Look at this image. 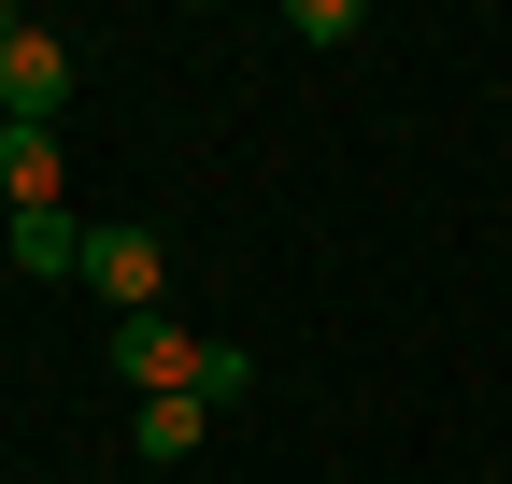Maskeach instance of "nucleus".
Masks as SVG:
<instances>
[{"label": "nucleus", "mask_w": 512, "mask_h": 484, "mask_svg": "<svg viewBox=\"0 0 512 484\" xmlns=\"http://www.w3.org/2000/svg\"><path fill=\"white\" fill-rule=\"evenodd\" d=\"M157 285H171V257H157V228H86V299L100 314H157Z\"/></svg>", "instance_id": "nucleus-1"}, {"label": "nucleus", "mask_w": 512, "mask_h": 484, "mask_svg": "<svg viewBox=\"0 0 512 484\" xmlns=\"http://www.w3.org/2000/svg\"><path fill=\"white\" fill-rule=\"evenodd\" d=\"M57 100H72V43L15 29V43H0V114H15V129H57Z\"/></svg>", "instance_id": "nucleus-2"}, {"label": "nucleus", "mask_w": 512, "mask_h": 484, "mask_svg": "<svg viewBox=\"0 0 512 484\" xmlns=\"http://www.w3.org/2000/svg\"><path fill=\"white\" fill-rule=\"evenodd\" d=\"M185 371H200V342H185L171 314H114V385H157V399H185Z\"/></svg>", "instance_id": "nucleus-3"}, {"label": "nucleus", "mask_w": 512, "mask_h": 484, "mask_svg": "<svg viewBox=\"0 0 512 484\" xmlns=\"http://www.w3.org/2000/svg\"><path fill=\"white\" fill-rule=\"evenodd\" d=\"M57 129H0V186H15V214H57Z\"/></svg>", "instance_id": "nucleus-4"}, {"label": "nucleus", "mask_w": 512, "mask_h": 484, "mask_svg": "<svg viewBox=\"0 0 512 484\" xmlns=\"http://www.w3.org/2000/svg\"><path fill=\"white\" fill-rule=\"evenodd\" d=\"M15 271H86V228H72V200H57V214H15Z\"/></svg>", "instance_id": "nucleus-5"}, {"label": "nucleus", "mask_w": 512, "mask_h": 484, "mask_svg": "<svg viewBox=\"0 0 512 484\" xmlns=\"http://www.w3.org/2000/svg\"><path fill=\"white\" fill-rule=\"evenodd\" d=\"M200 413H214V399H143V428H128V442L171 470V456H200Z\"/></svg>", "instance_id": "nucleus-6"}, {"label": "nucleus", "mask_w": 512, "mask_h": 484, "mask_svg": "<svg viewBox=\"0 0 512 484\" xmlns=\"http://www.w3.org/2000/svg\"><path fill=\"white\" fill-rule=\"evenodd\" d=\"M242 385H256V356H242V342H200V371H185V399H242Z\"/></svg>", "instance_id": "nucleus-7"}, {"label": "nucleus", "mask_w": 512, "mask_h": 484, "mask_svg": "<svg viewBox=\"0 0 512 484\" xmlns=\"http://www.w3.org/2000/svg\"><path fill=\"white\" fill-rule=\"evenodd\" d=\"M15 29H29V15H15V0H0V43H15Z\"/></svg>", "instance_id": "nucleus-8"}]
</instances>
